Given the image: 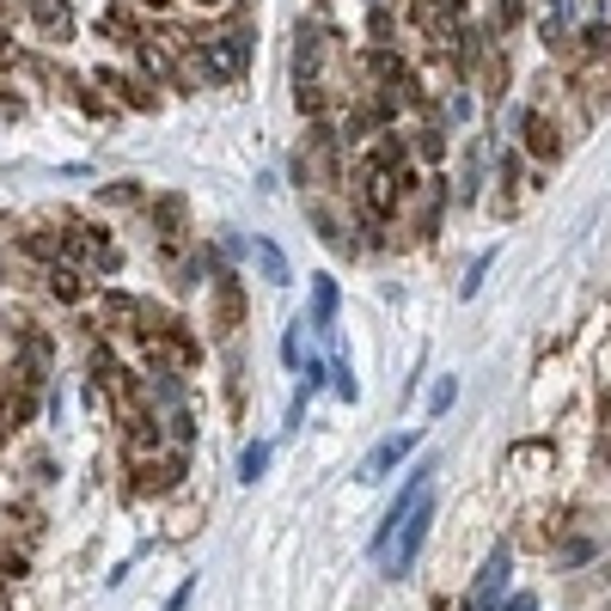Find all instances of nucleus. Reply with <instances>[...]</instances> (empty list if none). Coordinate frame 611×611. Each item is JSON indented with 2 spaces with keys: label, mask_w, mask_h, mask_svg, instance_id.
Listing matches in <instances>:
<instances>
[{
  "label": "nucleus",
  "mask_w": 611,
  "mask_h": 611,
  "mask_svg": "<svg viewBox=\"0 0 611 611\" xmlns=\"http://www.w3.org/2000/svg\"><path fill=\"white\" fill-rule=\"evenodd\" d=\"M507 575H514V557H507V545H495L490 557H483V569H478V587H471L465 611H502Z\"/></svg>",
  "instance_id": "7ed1b4c3"
},
{
  "label": "nucleus",
  "mask_w": 611,
  "mask_h": 611,
  "mask_svg": "<svg viewBox=\"0 0 611 611\" xmlns=\"http://www.w3.org/2000/svg\"><path fill=\"white\" fill-rule=\"evenodd\" d=\"M416 440H422V435H416V428H398V435H386V440H379V447L367 452V459H361V471H355V478H361V483H386L392 471H398L404 459H410V452H416Z\"/></svg>",
  "instance_id": "20e7f679"
},
{
  "label": "nucleus",
  "mask_w": 611,
  "mask_h": 611,
  "mask_svg": "<svg viewBox=\"0 0 611 611\" xmlns=\"http://www.w3.org/2000/svg\"><path fill=\"white\" fill-rule=\"evenodd\" d=\"M190 593H196V581H184V587H178V593H172V605H165V611H184V605H190Z\"/></svg>",
  "instance_id": "ddd939ff"
},
{
  "label": "nucleus",
  "mask_w": 611,
  "mask_h": 611,
  "mask_svg": "<svg viewBox=\"0 0 611 611\" xmlns=\"http://www.w3.org/2000/svg\"><path fill=\"white\" fill-rule=\"evenodd\" d=\"M490 264H495V251H483V257H478V264H471V269H465V281H459V293H465V300H471V293H478V288H483V276H490Z\"/></svg>",
  "instance_id": "9d476101"
},
{
  "label": "nucleus",
  "mask_w": 611,
  "mask_h": 611,
  "mask_svg": "<svg viewBox=\"0 0 611 611\" xmlns=\"http://www.w3.org/2000/svg\"><path fill=\"white\" fill-rule=\"evenodd\" d=\"M50 293L74 300V293H81V276H74V269H50Z\"/></svg>",
  "instance_id": "9b49d317"
},
{
  "label": "nucleus",
  "mask_w": 611,
  "mask_h": 611,
  "mask_svg": "<svg viewBox=\"0 0 611 611\" xmlns=\"http://www.w3.org/2000/svg\"><path fill=\"white\" fill-rule=\"evenodd\" d=\"M452 398H459V379H440V386H435V398H428V410H435V416H447V410H452Z\"/></svg>",
  "instance_id": "f8f14e48"
},
{
  "label": "nucleus",
  "mask_w": 611,
  "mask_h": 611,
  "mask_svg": "<svg viewBox=\"0 0 611 611\" xmlns=\"http://www.w3.org/2000/svg\"><path fill=\"white\" fill-rule=\"evenodd\" d=\"M31 19L43 25V37H67V31H74V19H67L62 0H31Z\"/></svg>",
  "instance_id": "0eeeda50"
},
{
  "label": "nucleus",
  "mask_w": 611,
  "mask_h": 611,
  "mask_svg": "<svg viewBox=\"0 0 611 611\" xmlns=\"http://www.w3.org/2000/svg\"><path fill=\"white\" fill-rule=\"evenodd\" d=\"M502 611H538V599H532V593H514V599H507Z\"/></svg>",
  "instance_id": "4468645a"
},
{
  "label": "nucleus",
  "mask_w": 611,
  "mask_h": 611,
  "mask_svg": "<svg viewBox=\"0 0 611 611\" xmlns=\"http://www.w3.org/2000/svg\"><path fill=\"white\" fill-rule=\"evenodd\" d=\"M264 471H269V440H251V447H245V459H239V478L257 483Z\"/></svg>",
  "instance_id": "1a4fd4ad"
},
{
  "label": "nucleus",
  "mask_w": 611,
  "mask_h": 611,
  "mask_svg": "<svg viewBox=\"0 0 611 611\" xmlns=\"http://www.w3.org/2000/svg\"><path fill=\"white\" fill-rule=\"evenodd\" d=\"M428 526H435V459H422V465L410 471V483H404V495L392 502L386 526L373 532V562H379V575L398 581L416 562V550H422Z\"/></svg>",
  "instance_id": "f257e3e1"
},
{
  "label": "nucleus",
  "mask_w": 611,
  "mask_h": 611,
  "mask_svg": "<svg viewBox=\"0 0 611 611\" xmlns=\"http://www.w3.org/2000/svg\"><path fill=\"white\" fill-rule=\"evenodd\" d=\"M361 208L367 214L398 208V141H386L367 165H361Z\"/></svg>",
  "instance_id": "f03ea898"
},
{
  "label": "nucleus",
  "mask_w": 611,
  "mask_h": 611,
  "mask_svg": "<svg viewBox=\"0 0 611 611\" xmlns=\"http://www.w3.org/2000/svg\"><path fill=\"white\" fill-rule=\"evenodd\" d=\"M245 50H251V31H221V37L202 43V74L208 81H233L245 67Z\"/></svg>",
  "instance_id": "39448f33"
},
{
  "label": "nucleus",
  "mask_w": 611,
  "mask_h": 611,
  "mask_svg": "<svg viewBox=\"0 0 611 611\" xmlns=\"http://www.w3.org/2000/svg\"><path fill=\"white\" fill-rule=\"evenodd\" d=\"M331 319H336V281L319 276L312 281V331H331Z\"/></svg>",
  "instance_id": "6e6552de"
},
{
  "label": "nucleus",
  "mask_w": 611,
  "mask_h": 611,
  "mask_svg": "<svg viewBox=\"0 0 611 611\" xmlns=\"http://www.w3.org/2000/svg\"><path fill=\"white\" fill-rule=\"evenodd\" d=\"M251 257H257V269H264L269 288H288V281H293V269H288V257H281L276 239H264V233H257V239H251Z\"/></svg>",
  "instance_id": "423d86ee"
}]
</instances>
